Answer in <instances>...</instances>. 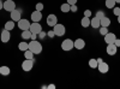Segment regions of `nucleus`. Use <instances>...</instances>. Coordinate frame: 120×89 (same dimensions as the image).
Returning <instances> with one entry per match:
<instances>
[{
	"label": "nucleus",
	"mask_w": 120,
	"mask_h": 89,
	"mask_svg": "<svg viewBox=\"0 0 120 89\" xmlns=\"http://www.w3.org/2000/svg\"><path fill=\"white\" fill-rule=\"evenodd\" d=\"M29 49L34 54H41L42 52V45L36 40H31V42H29Z\"/></svg>",
	"instance_id": "nucleus-1"
},
{
	"label": "nucleus",
	"mask_w": 120,
	"mask_h": 89,
	"mask_svg": "<svg viewBox=\"0 0 120 89\" xmlns=\"http://www.w3.org/2000/svg\"><path fill=\"white\" fill-rule=\"evenodd\" d=\"M34 59H25V60L22 63V69L23 71L28 72V71H31V69L34 67Z\"/></svg>",
	"instance_id": "nucleus-2"
},
{
	"label": "nucleus",
	"mask_w": 120,
	"mask_h": 89,
	"mask_svg": "<svg viewBox=\"0 0 120 89\" xmlns=\"http://www.w3.org/2000/svg\"><path fill=\"white\" fill-rule=\"evenodd\" d=\"M53 31H54L55 36H64L66 29H65V27H64L63 24H58V23H56V24L53 27Z\"/></svg>",
	"instance_id": "nucleus-3"
},
{
	"label": "nucleus",
	"mask_w": 120,
	"mask_h": 89,
	"mask_svg": "<svg viewBox=\"0 0 120 89\" xmlns=\"http://www.w3.org/2000/svg\"><path fill=\"white\" fill-rule=\"evenodd\" d=\"M61 48L64 49V51H66V52L71 51L72 48H75L73 41L71 40V39H66V40H64V41L61 42Z\"/></svg>",
	"instance_id": "nucleus-4"
},
{
	"label": "nucleus",
	"mask_w": 120,
	"mask_h": 89,
	"mask_svg": "<svg viewBox=\"0 0 120 89\" xmlns=\"http://www.w3.org/2000/svg\"><path fill=\"white\" fill-rule=\"evenodd\" d=\"M17 25H18V28L21 29V30H29L30 29V22L28 21V19H25V18L19 19V21L17 22Z\"/></svg>",
	"instance_id": "nucleus-5"
},
{
	"label": "nucleus",
	"mask_w": 120,
	"mask_h": 89,
	"mask_svg": "<svg viewBox=\"0 0 120 89\" xmlns=\"http://www.w3.org/2000/svg\"><path fill=\"white\" fill-rule=\"evenodd\" d=\"M30 31H31L33 34H40L42 31V27H41V24H40L38 22H34V23H31L30 24V29H29Z\"/></svg>",
	"instance_id": "nucleus-6"
},
{
	"label": "nucleus",
	"mask_w": 120,
	"mask_h": 89,
	"mask_svg": "<svg viewBox=\"0 0 120 89\" xmlns=\"http://www.w3.org/2000/svg\"><path fill=\"white\" fill-rule=\"evenodd\" d=\"M22 18V10L21 8H15L13 11H11V19L15 22H18Z\"/></svg>",
	"instance_id": "nucleus-7"
},
{
	"label": "nucleus",
	"mask_w": 120,
	"mask_h": 89,
	"mask_svg": "<svg viewBox=\"0 0 120 89\" xmlns=\"http://www.w3.org/2000/svg\"><path fill=\"white\" fill-rule=\"evenodd\" d=\"M16 8V4L13 0H6V1L4 3V10L7 12H11L13 11V10Z\"/></svg>",
	"instance_id": "nucleus-8"
},
{
	"label": "nucleus",
	"mask_w": 120,
	"mask_h": 89,
	"mask_svg": "<svg viewBox=\"0 0 120 89\" xmlns=\"http://www.w3.org/2000/svg\"><path fill=\"white\" fill-rule=\"evenodd\" d=\"M10 37H11L10 30H6V29H4V30L1 31V36H0V39H1V42H3V43H7V42L10 41Z\"/></svg>",
	"instance_id": "nucleus-9"
},
{
	"label": "nucleus",
	"mask_w": 120,
	"mask_h": 89,
	"mask_svg": "<svg viewBox=\"0 0 120 89\" xmlns=\"http://www.w3.org/2000/svg\"><path fill=\"white\" fill-rule=\"evenodd\" d=\"M97 67H98V71L101 74H107L109 71V65L107 63H105V62H100Z\"/></svg>",
	"instance_id": "nucleus-10"
},
{
	"label": "nucleus",
	"mask_w": 120,
	"mask_h": 89,
	"mask_svg": "<svg viewBox=\"0 0 120 89\" xmlns=\"http://www.w3.org/2000/svg\"><path fill=\"white\" fill-rule=\"evenodd\" d=\"M56 23H58V18H56V16L53 15V13L48 15V17H47V24H48L49 27H54Z\"/></svg>",
	"instance_id": "nucleus-11"
},
{
	"label": "nucleus",
	"mask_w": 120,
	"mask_h": 89,
	"mask_svg": "<svg viewBox=\"0 0 120 89\" xmlns=\"http://www.w3.org/2000/svg\"><path fill=\"white\" fill-rule=\"evenodd\" d=\"M115 39H116L115 34H113V33H107V34L105 35V42H106L107 45H108V43H114Z\"/></svg>",
	"instance_id": "nucleus-12"
},
{
	"label": "nucleus",
	"mask_w": 120,
	"mask_h": 89,
	"mask_svg": "<svg viewBox=\"0 0 120 89\" xmlns=\"http://www.w3.org/2000/svg\"><path fill=\"white\" fill-rule=\"evenodd\" d=\"M106 51H107V53H108L109 55H114V54L116 53V51H118V47H116L114 43H108Z\"/></svg>",
	"instance_id": "nucleus-13"
},
{
	"label": "nucleus",
	"mask_w": 120,
	"mask_h": 89,
	"mask_svg": "<svg viewBox=\"0 0 120 89\" xmlns=\"http://www.w3.org/2000/svg\"><path fill=\"white\" fill-rule=\"evenodd\" d=\"M41 19H42V13L41 11H35L31 13V21L33 22H41Z\"/></svg>",
	"instance_id": "nucleus-14"
},
{
	"label": "nucleus",
	"mask_w": 120,
	"mask_h": 89,
	"mask_svg": "<svg viewBox=\"0 0 120 89\" xmlns=\"http://www.w3.org/2000/svg\"><path fill=\"white\" fill-rule=\"evenodd\" d=\"M73 45H75V48L77 49H83L85 47V41L83 39H77L76 41H73Z\"/></svg>",
	"instance_id": "nucleus-15"
},
{
	"label": "nucleus",
	"mask_w": 120,
	"mask_h": 89,
	"mask_svg": "<svg viewBox=\"0 0 120 89\" xmlns=\"http://www.w3.org/2000/svg\"><path fill=\"white\" fill-rule=\"evenodd\" d=\"M90 25H91L94 29H97L98 27H101V24H100V18H97L95 16L93 19H90Z\"/></svg>",
	"instance_id": "nucleus-16"
},
{
	"label": "nucleus",
	"mask_w": 120,
	"mask_h": 89,
	"mask_svg": "<svg viewBox=\"0 0 120 89\" xmlns=\"http://www.w3.org/2000/svg\"><path fill=\"white\" fill-rule=\"evenodd\" d=\"M100 24H101V27H109V25H111V19H109L108 17H103V18H101V19H100Z\"/></svg>",
	"instance_id": "nucleus-17"
},
{
	"label": "nucleus",
	"mask_w": 120,
	"mask_h": 89,
	"mask_svg": "<svg viewBox=\"0 0 120 89\" xmlns=\"http://www.w3.org/2000/svg\"><path fill=\"white\" fill-rule=\"evenodd\" d=\"M13 28H15V21H12V19L5 23V29H6V30L11 31V30H13Z\"/></svg>",
	"instance_id": "nucleus-18"
},
{
	"label": "nucleus",
	"mask_w": 120,
	"mask_h": 89,
	"mask_svg": "<svg viewBox=\"0 0 120 89\" xmlns=\"http://www.w3.org/2000/svg\"><path fill=\"white\" fill-rule=\"evenodd\" d=\"M0 75H3V76L10 75V67L8 66H0Z\"/></svg>",
	"instance_id": "nucleus-19"
},
{
	"label": "nucleus",
	"mask_w": 120,
	"mask_h": 89,
	"mask_svg": "<svg viewBox=\"0 0 120 89\" xmlns=\"http://www.w3.org/2000/svg\"><path fill=\"white\" fill-rule=\"evenodd\" d=\"M81 23H82V27H83V28H88V27L90 25V17H85V16H84V17L82 18V22H81Z\"/></svg>",
	"instance_id": "nucleus-20"
},
{
	"label": "nucleus",
	"mask_w": 120,
	"mask_h": 89,
	"mask_svg": "<svg viewBox=\"0 0 120 89\" xmlns=\"http://www.w3.org/2000/svg\"><path fill=\"white\" fill-rule=\"evenodd\" d=\"M31 31L30 30H23V33H22V39L23 40H29V39H31Z\"/></svg>",
	"instance_id": "nucleus-21"
},
{
	"label": "nucleus",
	"mask_w": 120,
	"mask_h": 89,
	"mask_svg": "<svg viewBox=\"0 0 120 89\" xmlns=\"http://www.w3.org/2000/svg\"><path fill=\"white\" fill-rule=\"evenodd\" d=\"M18 48L21 49L22 52H25L26 49H29V43H28V42H19Z\"/></svg>",
	"instance_id": "nucleus-22"
},
{
	"label": "nucleus",
	"mask_w": 120,
	"mask_h": 89,
	"mask_svg": "<svg viewBox=\"0 0 120 89\" xmlns=\"http://www.w3.org/2000/svg\"><path fill=\"white\" fill-rule=\"evenodd\" d=\"M70 7H71V5L66 3V4H63L61 6H60V10H61V12L66 13V12H70Z\"/></svg>",
	"instance_id": "nucleus-23"
},
{
	"label": "nucleus",
	"mask_w": 120,
	"mask_h": 89,
	"mask_svg": "<svg viewBox=\"0 0 120 89\" xmlns=\"http://www.w3.org/2000/svg\"><path fill=\"white\" fill-rule=\"evenodd\" d=\"M97 65H98L97 59H90V60H89V66L91 67V69H96Z\"/></svg>",
	"instance_id": "nucleus-24"
},
{
	"label": "nucleus",
	"mask_w": 120,
	"mask_h": 89,
	"mask_svg": "<svg viewBox=\"0 0 120 89\" xmlns=\"http://www.w3.org/2000/svg\"><path fill=\"white\" fill-rule=\"evenodd\" d=\"M115 0H106V7L107 8H113L115 6Z\"/></svg>",
	"instance_id": "nucleus-25"
},
{
	"label": "nucleus",
	"mask_w": 120,
	"mask_h": 89,
	"mask_svg": "<svg viewBox=\"0 0 120 89\" xmlns=\"http://www.w3.org/2000/svg\"><path fill=\"white\" fill-rule=\"evenodd\" d=\"M24 57H25V59H34V53L30 49H26L24 52Z\"/></svg>",
	"instance_id": "nucleus-26"
},
{
	"label": "nucleus",
	"mask_w": 120,
	"mask_h": 89,
	"mask_svg": "<svg viewBox=\"0 0 120 89\" xmlns=\"http://www.w3.org/2000/svg\"><path fill=\"white\" fill-rule=\"evenodd\" d=\"M107 33H109L108 31V28L107 27H101V28H100V34H101L102 36H105Z\"/></svg>",
	"instance_id": "nucleus-27"
},
{
	"label": "nucleus",
	"mask_w": 120,
	"mask_h": 89,
	"mask_svg": "<svg viewBox=\"0 0 120 89\" xmlns=\"http://www.w3.org/2000/svg\"><path fill=\"white\" fill-rule=\"evenodd\" d=\"M43 7H45V6H43L42 3H37V4H36V11H41V12H42Z\"/></svg>",
	"instance_id": "nucleus-28"
},
{
	"label": "nucleus",
	"mask_w": 120,
	"mask_h": 89,
	"mask_svg": "<svg viewBox=\"0 0 120 89\" xmlns=\"http://www.w3.org/2000/svg\"><path fill=\"white\" fill-rule=\"evenodd\" d=\"M113 13L118 17V16L120 15V7H115V6H114V7H113Z\"/></svg>",
	"instance_id": "nucleus-29"
},
{
	"label": "nucleus",
	"mask_w": 120,
	"mask_h": 89,
	"mask_svg": "<svg viewBox=\"0 0 120 89\" xmlns=\"http://www.w3.org/2000/svg\"><path fill=\"white\" fill-rule=\"evenodd\" d=\"M96 17H97V18H100V19H101V18H103V17H105V12H103V11H97V13H96Z\"/></svg>",
	"instance_id": "nucleus-30"
},
{
	"label": "nucleus",
	"mask_w": 120,
	"mask_h": 89,
	"mask_svg": "<svg viewBox=\"0 0 120 89\" xmlns=\"http://www.w3.org/2000/svg\"><path fill=\"white\" fill-rule=\"evenodd\" d=\"M77 5L75 4V5H71V7H70V11H71V12H77Z\"/></svg>",
	"instance_id": "nucleus-31"
},
{
	"label": "nucleus",
	"mask_w": 120,
	"mask_h": 89,
	"mask_svg": "<svg viewBox=\"0 0 120 89\" xmlns=\"http://www.w3.org/2000/svg\"><path fill=\"white\" fill-rule=\"evenodd\" d=\"M84 16L85 17H90V16H91V11H90V10H85V11H84Z\"/></svg>",
	"instance_id": "nucleus-32"
},
{
	"label": "nucleus",
	"mask_w": 120,
	"mask_h": 89,
	"mask_svg": "<svg viewBox=\"0 0 120 89\" xmlns=\"http://www.w3.org/2000/svg\"><path fill=\"white\" fill-rule=\"evenodd\" d=\"M47 36H49V37H54V36H55V34H54V31H53V30H51V31H48V33H47Z\"/></svg>",
	"instance_id": "nucleus-33"
},
{
	"label": "nucleus",
	"mask_w": 120,
	"mask_h": 89,
	"mask_svg": "<svg viewBox=\"0 0 120 89\" xmlns=\"http://www.w3.org/2000/svg\"><path fill=\"white\" fill-rule=\"evenodd\" d=\"M114 45L116 47H120V39H115V41H114Z\"/></svg>",
	"instance_id": "nucleus-34"
},
{
	"label": "nucleus",
	"mask_w": 120,
	"mask_h": 89,
	"mask_svg": "<svg viewBox=\"0 0 120 89\" xmlns=\"http://www.w3.org/2000/svg\"><path fill=\"white\" fill-rule=\"evenodd\" d=\"M77 3V0H67V4H70V5H75Z\"/></svg>",
	"instance_id": "nucleus-35"
},
{
	"label": "nucleus",
	"mask_w": 120,
	"mask_h": 89,
	"mask_svg": "<svg viewBox=\"0 0 120 89\" xmlns=\"http://www.w3.org/2000/svg\"><path fill=\"white\" fill-rule=\"evenodd\" d=\"M46 35H47V34H46V33H43V31H41V33H40V34H38V36H40V37H41V39H43V37H45Z\"/></svg>",
	"instance_id": "nucleus-36"
},
{
	"label": "nucleus",
	"mask_w": 120,
	"mask_h": 89,
	"mask_svg": "<svg viewBox=\"0 0 120 89\" xmlns=\"http://www.w3.org/2000/svg\"><path fill=\"white\" fill-rule=\"evenodd\" d=\"M4 8V3H3V0H0V10H3Z\"/></svg>",
	"instance_id": "nucleus-37"
},
{
	"label": "nucleus",
	"mask_w": 120,
	"mask_h": 89,
	"mask_svg": "<svg viewBox=\"0 0 120 89\" xmlns=\"http://www.w3.org/2000/svg\"><path fill=\"white\" fill-rule=\"evenodd\" d=\"M47 88H49V89H55V85H54V84H49Z\"/></svg>",
	"instance_id": "nucleus-38"
},
{
	"label": "nucleus",
	"mask_w": 120,
	"mask_h": 89,
	"mask_svg": "<svg viewBox=\"0 0 120 89\" xmlns=\"http://www.w3.org/2000/svg\"><path fill=\"white\" fill-rule=\"evenodd\" d=\"M36 36H37V34H31V39H33V40H35Z\"/></svg>",
	"instance_id": "nucleus-39"
},
{
	"label": "nucleus",
	"mask_w": 120,
	"mask_h": 89,
	"mask_svg": "<svg viewBox=\"0 0 120 89\" xmlns=\"http://www.w3.org/2000/svg\"><path fill=\"white\" fill-rule=\"evenodd\" d=\"M118 23H119V24H120V15H119V16H118Z\"/></svg>",
	"instance_id": "nucleus-40"
},
{
	"label": "nucleus",
	"mask_w": 120,
	"mask_h": 89,
	"mask_svg": "<svg viewBox=\"0 0 120 89\" xmlns=\"http://www.w3.org/2000/svg\"><path fill=\"white\" fill-rule=\"evenodd\" d=\"M115 3H116V4H119V3H120V0H115Z\"/></svg>",
	"instance_id": "nucleus-41"
}]
</instances>
